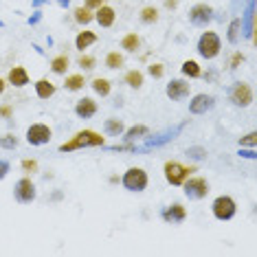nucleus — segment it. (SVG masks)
<instances>
[{"mask_svg":"<svg viewBox=\"0 0 257 257\" xmlns=\"http://www.w3.org/2000/svg\"><path fill=\"white\" fill-rule=\"evenodd\" d=\"M106 143V137H101L95 130H79L71 141L62 143L60 152H73V150H81V148H99V145Z\"/></svg>","mask_w":257,"mask_h":257,"instance_id":"1","label":"nucleus"},{"mask_svg":"<svg viewBox=\"0 0 257 257\" xmlns=\"http://www.w3.org/2000/svg\"><path fill=\"white\" fill-rule=\"evenodd\" d=\"M198 53H200L202 60H215L222 51V40L215 31H204L200 38H198Z\"/></svg>","mask_w":257,"mask_h":257,"instance_id":"2","label":"nucleus"},{"mask_svg":"<svg viewBox=\"0 0 257 257\" xmlns=\"http://www.w3.org/2000/svg\"><path fill=\"white\" fill-rule=\"evenodd\" d=\"M194 172H196V167H191V165L187 167V165H183V163H178V161H167L165 167H163L165 180L169 185H174V187H180Z\"/></svg>","mask_w":257,"mask_h":257,"instance_id":"3","label":"nucleus"},{"mask_svg":"<svg viewBox=\"0 0 257 257\" xmlns=\"http://www.w3.org/2000/svg\"><path fill=\"white\" fill-rule=\"evenodd\" d=\"M148 183H150V178H148V172H145L143 167H130L123 174V178H121V185H123L127 191H132V194L145 191L148 189Z\"/></svg>","mask_w":257,"mask_h":257,"instance_id":"4","label":"nucleus"},{"mask_svg":"<svg viewBox=\"0 0 257 257\" xmlns=\"http://www.w3.org/2000/svg\"><path fill=\"white\" fill-rule=\"evenodd\" d=\"M211 211H213V218L220 220V222H229L235 218L237 213V204L231 196H218L211 204Z\"/></svg>","mask_w":257,"mask_h":257,"instance_id":"5","label":"nucleus"},{"mask_svg":"<svg viewBox=\"0 0 257 257\" xmlns=\"http://www.w3.org/2000/svg\"><path fill=\"white\" fill-rule=\"evenodd\" d=\"M180 187L185 189V196L189 198V200H202V198H207V194L211 191L209 189V183L200 176H189Z\"/></svg>","mask_w":257,"mask_h":257,"instance_id":"6","label":"nucleus"},{"mask_svg":"<svg viewBox=\"0 0 257 257\" xmlns=\"http://www.w3.org/2000/svg\"><path fill=\"white\" fill-rule=\"evenodd\" d=\"M36 196H38V191H36V185H33L31 178H20L18 183L14 185V198L20 204H31L36 200Z\"/></svg>","mask_w":257,"mask_h":257,"instance_id":"7","label":"nucleus"},{"mask_svg":"<svg viewBox=\"0 0 257 257\" xmlns=\"http://www.w3.org/2000/svg\"><path fill=\"white\" fill-rule=\"evenodd\" d=\"M213 20V7L207 3H198L189 9V22L194 27H207Z\"/></svg>","mask_w":257,"mask_h":257,"instance_id":"8","label":"nucleus"},{"mask_svg":"<svg viewBox=\"0 0 257 257\" xmlns=\"http://www.w3.org/2000/svg\"><path fill=\"white\" fill-rule=\"evenodd\" d=\"M53 139V130L46 123H33L27 127V141L31 145H46Z\"/></svg>","mask_w":257,"mask_h":257,"instance_id":"9","label":"nucleus"},{"mask_svg":"<svg viewBox=\"0 0 257 257\" xmlns=\"http://www.w3.org/2000/svg\"><path fill=\"white\" fill-rule=\"evenodd\" d=\"M231 101L235 103L237 108H248L253 103V90L246 81H237L231 88Z\"/></svg>","mask_w":257,"mask_h":257,"instance_id":"10","label":"nucleus"},{"mask_svg":"<svg viewBox=\"0 0 257 257\" xmlns=\"http://www.w3.org/2000/svg\"><path fill=\"white\" fill-rule=\"evenodd\" d=\"M165 92H167V97L172 99V101H183V99L189 97L191 88H189V84H187L185 79H172L167 84Z\"/></svg>","mask_w":257,"mask_h":257,"instance_id":"11","label":"nucleus"},{"mask_svg":"<svg viewBox=\"0 0 257 257\" xmlns=\"http://www.w3.org/2000/svg\"><path fill=\"white\" fill-rule=\"evenodd\" d=\"M161 215L167 224H180V222L187 220V209L180 202H174V204H169L167 209H163Z\"/></svg>","mask_w":257,"mask_h":257,"instance_id":"12","label":"nucleus"},{"mask_svg":"<svg viewBox=\"0 0 257 257\" xmlns=\"http://www.w3.org/2000/svg\"><path fill=\"white\" fill-rule=\"evenodd\" d=\"M97 101L95 99H90V97H84V99H79L77 103H75V114L79 116V119H92V116L97 114Z\"/></svg>","mask_w":257,"mask_h":257,"instance_id":"13","label":"nucleus"},{"mask_svg":"<svg viewBox=\"0 0 257 257\" xmlns=\"http://www.w3.org/2000/svg\"><path fill=\"white\" fill-rule=\"evenodd\" d=\"M213 106H215V99L211 95H196L194 101L189 103V112L191 114H204V112H209Z\"/></svg>","mask_w":257,"mask_h":257,"instance_id":"14","label":"nucleus"},{"mask_svg":"<svg viewBox=\"0 0 257 257\" xmlns=\"http://www.w3.org/2000/svg\"><path fill=\"white\" fill-rule=\"evenodd\" d=\"M95 20L99 22V27L110 29L114 25V20H116V11L110 7V5H101V7L95 9Z\"/></svg>","mask_w":257,"mask_h":257,"instance_id":"15","label":"nucleus"},{"mask_svg":"<svg viewBox=\"0 0 257 257\" xmlns=\"http://www.w3.org/2000/svg\"><path fill=\"white\" fill-rule=\"evenodd\" d=\"M7 81L14 88H25V86L29 84V73H27V68L25 66H14L9 71L7 75Z\"/></svg>","mask_w":257,"mask_h":257,"instance_id":"16","label":"nucleus"},{"mask_svg":"<svg viewBox=\"0 0 257 257\" xmlns=\"http://www.w3.org/2000/svg\"><path fill=\"white\" fill-rule=\"evenodd\" d=\"M36 95H38V99H51L55 95V84L46 77L38 79L36 81Z\"/></svg>","mask_w":257,"mask_h":257,"instance_id":"17","label":"nucleus"},{"mask_svg":"<svg viewBox=\"0 0 257 257\" xmlns=\"http://www.w3.org/2000/svg\"><path fill=\"white\" fill-rule=\"evenodd\" d=\"M95 42H97V33H92V31H79L77 38H75V46H77L79 51L90 49Z\"/></svg>","mask_w":257,"mask_h":257,"instance_id":"18","label":"nucleus"},{"mask_svg":"<svg viewBox=\"0 0 257 257\" xmlns=\"http://www.w3.org/2000/svg\"><path fill=\"white\" fill-rule=\"evenodd\" d=\"M90 86H92V90H95L99 97H108L110 90H112V84H110L106 77H95L90 81Z\"/></svg>","mask_w":257,"mask_h":257,"instance_id":"19","label":"nucleus"},{"mask_svg":"<svg viewBox=\"0 0 257 257\" xmlns=\"http://www.w3.org/2000/svg\"><path fill=\"white\" fill-rule=\"evenodd\" d=\"M86 86V79L84 75H66V81H64V88L71 90V92H77Z\"/></svg>","mask_w":257,"mask_h":257,"instance_id":"20","label":"nucleus"},{"mask_svg":"<svg viewBox=\"0 0 257 257\" xmlns=\"http://www.w3.org/2000/svg\"><path fill=\"white\" fill-rule=\"evenodd\" d=\"M73 16H75V22H77V25H88V22L95 20V14H92V9H88L86 5H84V7L75 9Z\"/></svg>","mask_w":257,"mask_h":257,"instance_id":"21","label":"nucleus"},{"mask_svg":"<svg viewBox=\"0 0 257 257\" xmlns=\"http://www.w3.org/2000/svg\"><path fill=\"white\" fill-rule=\"evenodd\" d=\"M180 71H183L185 77H191V79H196V77H200L202 75V71H200V66H198L196 60H185L183 66H180Z\"/></svg>","mask_w":257,"mask_h":257,"instance_id":"22","label":"nucleus"},{"mask_svg":"<svg viewBox=\"0 0 257 257\" xmlns=\"http://www.w3.org/2000/svg\"><path fill=\"white\" fill-rule=\"evenodd\" d=\"M68 57L66 55H55L53 60H51V71H53L55 75H66L68 71Z\"/></svg>","mask_w":257,"mask_h":257,"instance_id":"23","label":"nucleus"},{"mask_svg":"<svg viewBox=\"0 0 257 257\" xmlns=\"http://www.w3.org/2000/svg\"><path fill=\"white\" fill-rule=\"evenodd\" d=\"M103 127H106V132L110 137H121V134L125 132V125L121 119H108L106 123H103Z\"/></svg>","mask_w":257,"mask_h":257,"instance_id":"24","label":"nucleus"},{"mask_svg":"<svg viewBox=\"0 0 257 257\" xmlns=\"http://www.w3.org/2000/svg\"><path fill=\"white\" fill-rule=\"evenodd\" d=\"M139 46H141V38H139L137 33H127V36L121 40V49H125L127 53H134Z\"/></svg>","mask_w":257,"mask_h":257,"instance_id":"25","label":"nucleus"},{"mask_svg":"<svg viewBox=\"0 0 257 257\" xmlns=\"http://www.w3.org/2000/svg\"><path fill=\"white\" fill-rule=\"evenodd\" d=\"M139 18H141L143 25H154V22H159V9L156 7H143L141 14H139Z\"/></svg>","mask_w":257,"mask_h":257,"instance_id":"26","label":"nucleus"},{"mask_svg":"<svg viewBox=\"0 0 257 257\" xmlns=\"http://www.w3.org/2000/svg\"><path fill=\"white\" fill-rule=\"evenodd\" d=\"M125 84L130 88H141L143 86V73L141 71H127L125 73Z\"/></svg>","mask_w":257,"mask_h":257,"instance_id":"27","label":"nucleus"},{"mask_svg":"<svg viewBox=\"0 0 257 257\" xmlns=\"http://www.w3.org/2000/svg\"><path fill=\"white\" fill-rule=\"evenodd\" d=\"M125 64V57L119 53V51H112V53L106 55V66L108 68H121Z\"/></svg>","mask_w":257,"mask_h":257,"instance_id":"28","label":"nucleus"},{"mask_svg":"<svg viewBox=\"0 0 257 257\" xmlns=\"http://www.w3.org/2000/svg\"><path fill=\"white\" fill-rule=\"evenodd\" d=\"M148 132H150L148 125H134V127H130L127 132H123V134H125V141H137V139L145 137Z\"/></svg>","mask_w":257,"mask_h":257,"instance_id":"29","label":"nucleus"},{"mask_svg":"<svg viewBox=\"0 0 257 257\" xmlns=\"http://www.w3.org/2000/svg\"><path fill=\"white\" fill-rule=\"evenodd\" d=\"M239 29H242V20L235 18L231 22V27H229V42L231 44H237L239 42Z\"/></svg>","mask_w":257,"mask_h":257,"instance_id":"30","label":"nucleus"},{"mask_svg":"<svg viewBox=\"0 0 257 257\" xmlns=\"http://www.w3.org/2000/svg\"><path fill=\"white\" fill-rule=\"evenodd\" d=\"M77 64H79V68H84V71H92V68H95V64H97V60L92 55H81L77 60Z\"/></svg>","mask_w":257,"mask_h":257,"instance_id":"31","label":"nucleus"},{"mask_svg":"<svg viewBox=\"0 0 257 257\" xmlns=\"http://www.w3.org/2000/svg\"><path fill=\"white\" fill-rule=\"evenodd\" d=\"M148 73H150L154 79H161L163 75H165V66H163V64H159V62H156V64H150V66H148Z\"/></svg>","mask_w":257,"mask_h":257,"instance_id":"32","label":"nucleus"},{"mask_svg":"<svg viewBox=\"0 0 257 257\" xmlns=\"http://www.w3.org/2000/svg\"><path fill=\"white\" fill-rule=\"evenodd\" d=\"M0 145H3L5 150H14L16 145H18V139H16L14 134H5V137L0 139Z\"/></svg>","mask_w":257,"mask_h":257,"instance_id":"33","label":"nucleus"},{"mask_svg":"<svg viewBox=\"0 0 257 257\" xmlns=\"http://www.w3.org/2000/svg\"><path fill=\"white\" fill-rule=\"evenodd\" d=\"M187 156H191V159H204V156H207V150H202V148H189V150H187Z\"/></svg>","mask_w":257,"mask_h":257,"instance_id":"34","label":"nucleus"},{"mask_svg":"<svg viewBox=\"0 0 257 257\" xmlns=\"http://www.w3.org/2000/svg\"><path fill=\"white\" fill-rule=\"evenodd\" d=\"M22 169L29 174H33V172H38V161H31V159H25L22 161Z\"/></svg>","mask_w":257,"mask_h":257,"instance_id":"35","label":"nucleus"},{"mask_svg":"<svg viewBox=\"0 0 257 257\" xmlns=\"http://www.w3.org/2000/svg\"><path fill=\"white\" fill-rule=\"evenodd\" d=\"M255 137H257V132H248L246 137L239 141V145H250V148H253V145H255Z\"/></svg>","mask_w":257,"mask_h":257,"instance_id":"36","label":"nucleus"},{"mask_svg":"<svg viewBox=\"0 0 257 257\" xmlns=\"http://www.w3.org/2000/svg\"><path fill=\"white\" fill-rule=\"evenodd\" d=\"M242 62H244V55L242 53H235V55H233V60H231V68H237Z\"/></svg>","mask_w":257,"mask_h":257,"instance_id":"37","label":"nucleus"},{"mask_svg":"<svg viewBox=\"0 0 257 257\" xmlns=\"http://www.w3.org/2000/svg\"><path fill=\"white\" fill-rule=\"evenodd\" d=\"M9 174V163L7 161H0V180Z\"/></svg>","mask_w":257,"mask_h":257,"instance_id":"38","label":"nucleus"},{"mask_svg":"<svg viewBox=\"0 0 257 257\" xmlns=\"http://www.w3.org/2000/svg\"><path fill=\"white\" fill-rule=\"evenodd\" d=\"M84 5L88 9H97V7H101L103 5V0H84Z\"/></svg>","mask_w":257,"mask_h":257,"instance_id":"39","label":"nucleus"},{"mask_svg":"<svg viewBox=\"0 0 257 257\" xmlns=\"http://www.w3.org/2000/svg\"><path fill=\"white\" fill-rule=\"evenodd\" d=\"M11 112H14V110H11V106H0V116H3V119H9Z\"/></svg>","mask_w":257,"mask_h":257,"instance_id":"40","label":"nucleus"},{"mask_svg":"<svg viewBox=\"0 0 257 257\" xmlns=\"http://www.w3.org/2000/svg\"><path fill=\"white\" fill-rule=\"evenodd\" d=\"M178 5V0H165V7H169V9H174Z\"/></svg>","mask_w":257,"mask_h":257,"instance_id":"41","label":"nucleus"},{"mask_svg":"<svg viewBox=\"0 0 257 257\" xmlns=\"http://www.w3.org/2000/svg\"><path fill=\"white\" fill-rule=\"evenodd\" d=\"M5 86H7V84H5V79H0V95L5 92Z\"/></svg>","mask_w":257,"mask_h":257,"instance_id":"42","label":"nucleus"}]
</instances>
